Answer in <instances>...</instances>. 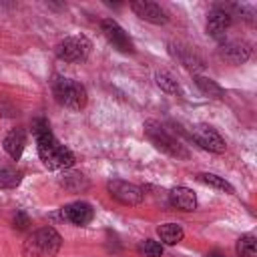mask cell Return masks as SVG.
<instances>
[{
  "instance_id": "cell-9",
  "label": "cell",
  "mask_w": 257,
  "mask_h": 257,
  "mask_svg": "<svg viewBox=\"0 0 257 257\" xmlns=\"http://www.w3.org/2000/svg\"><path fill=\"white\" fill-rule=\"evenodd\" d=\"M231 22H233V14L229 12V8H225V6H215V8L209 12L207 32H209L213 38L223 40L225 30L231 26Z\"/></svg>"
},
{
  "instance_id": "cell-7",
  "label": "cell",
  "mask_w": 257,
  "mask_h": 257,
  "mask_svg": "<svg viewBox=\"0 0 257 257\" xmlns=\"http://www.w3.org/2000/svg\"><path fill=\"white\" fill-rule=\"evenodd\" d=\"M106 189H108L110 197L116 199L122 205H139L143 201V197H145V193H143L141 187H137L133 183H126V181H120V179L110 181L106 185Z\"/></svg>"
},
{
  "instance_id": "cell-21",
  "label": "cell",
  "mask_w": 257,
  "mask_h": 257,
  "mask_svg": "<svg viewBox=\"0 0 257 257\" xmlns=\"http://www.w3.org/2000/svg\"><path fill=\"white\" fill-rule=\"evenodd\" d=\"M62 185L70 191H80V189H86L88 183L84 181V177L80 173H66L64 179H62Z\"/></svg>"
},
{
  "instance_id": "cell-11",
  "label": "cell",
  "mask_w": 257,
  "mask_h": 257,
  "mask_svg": "<svg viewBox=\"0 0 257 257\" xmlns=\"http://www.w3.org/2000/svg\"><path fill=\"white\" fill-rule=\"evenodd\" d=\"M62 217H64L66 221H70V223L82 227V225H86V223L92 221L94 211H92V207H90L88 203H84V201H74V203H68V205L62 207Z\"/></svg>"
},
{
  "instance_id": "cell-15",
  "label": "cell",
  "mask_w": 257,
  "mask_h": 257,
  "mask_svg": "<svg viewBox=\"0 0 257 257\" xmlns=\"http://www.w3.org/2000/svg\"><path fill=\"white\" fill-rule=\"evenodd\" d=\"M157 233H159V239H161L165 245H177V243L183 239V235H185L183 227L177 225V223H165V225H161V227L157 229Z\"/></svg>"
},
{
  "instance_id": "cell-5",
  "label": "cell",
  "mask_w": 257,
  "mask_h": 257,
  "mask_svg": "<svg viewBox=\"0 0 257 257\" xmlns=\"http://www.w3.org/2000/svg\"><path fill=\"white\" fill-rule=\"evenodd\" d=\"M88 52H90V40L82 34L66 36L54 48V54L64 62H80L88 56Z\"/></svg>"
},
{
  "instance_id": "cell-16",
  "label": "cell",
  "mask_w": 257,
  "mask_h": 257,
  "mask_svg": "<svg viewBox=\"0 0 257 257\" xmlns=\"http://www.w3.org/2000/svg\"><path fill=\"white\" fill-rule=\"evenodd\" d=\"M197 179H199L203 185H209V187H213V189H217V191L235 193L233 185L227 183V181H225L223 177H219V175H213V173H201V175H197Z\"/></svg>"
},
{
  "instance_id": "cell-24",
  "label": "cell",
  "mask_w": 257,
  "mask_h": 257,
  "mask_svg": "<svg viewBox=\"0 0 257 257\" xmlns=\"http://www.w3.org/2000/svg\"><path fill=\"white\" fill-rule=\"evenodd\" d=\"M207 257H225V255H223V253H219V251H211Z\"/></svg>"
},
{
  "instance_id": "cell-18",
  "label": "cell",
  "mask_w": 257,
  "mask_h": 257,
  "mask_svg": "<svg viewBox=\"0 0 257 257\" xmlns=\"http://www.w3.org/2000/svg\"><path fill=\"white\" fill-rule=\"evenodd\" d=\"M195 82H197V86H199L205 94H209L211 98H223V96H225L223 88H221L215 80H211V78H207V76H195Z\"/></svg>"
},
{
  "instance_id": "cell-10",
  "label": "cell",
  "mask_w": 257,
  "mask_h": 257,
  "mask_svg": "<svg viewBox=\"0 0 257 257\" xmlns=\"http://www.w3.org/2000/svg\"><path fill=\"white\" fill-rule=\"evenodd\" d=\"M131 8L145 22H151V24H165L167 22V14H165V10L157 2H151V0H135L131 4Z\"/></svg>"
},
{
  "instance_id": "cell-3",
  "label": "cell",
  "mask_w": 257,
  "mask_h": 257,
  "mask_svg": "<svg viewBox=\"0 0 257 257\" xmlns=\"http://www.w3.org/2000/svg\"><path fill=\"white\" fill-rule=\"evenodd\" d=\"M145 135H147L149 141H151L157 149H161L163 153H167V155H171V157H175V159H189V151L185 149V145H183L177 137H173L161 122H157V120H147V122H145Z\"/></svg>"
},
{
  "instance_id": "cell-20",
  "label": "cell",
  "mask_w": 257,
  "mask_h": 257,
  "mask_svg": "<svg viewBox=\"0 0 257 257\" xmlns=\"http://www.w3.org/2000/svg\"><path fill=\"white\" fill-rule=\"evenodd\" d=\"M143 257H161L163 255V245L159 243V241H155V239H145L141 245H139V249H137Z\"/></svg>"
},
{
  "instance_id": "cell-19",
  "label": "cell",
  "mask_w": 257,
  "mask_h": 257,
  "mask_svg": "<svg viewBox=\"0 0 257 257\" xmlns=\"http://www.w3.org/2000/svg\"><path fill=\"white\" fill-rule=\"evenodd\" d=\"M235 249L241 257H255L257 255V241L253 235H243V237H239Z\"/></svg>"
},
{
  "instance_id": "cell-6",
  "label": "cell",
  "mask_w": 257,
  "mask_h": 257,
  "mask_svg": "<svg viewBox=\"0 0 257 257\" xmlns=\"http://www.w3.org/2000/svg\"><path fill=\"white\" fill-rule=\"evenodd\" d=\"M191 137H193V141L201 149H205L209 153H225V147L227 145H225L223 137L213 126H209V124H197V126H193Z\"/></svg>"
},
{
  "instance_id": "cell-12",
  "label": "cell",
  "mask_w": 257,
  "mask_h": 257,
  "mask_svg": "<svg viewBox=\"0 0 257 257\" xmlns=\"http://www.w3.org/2000/svg\"><path fill=\"white\" fill-rule=\"evenodd\" d=\"M4 151L8 153L10 159L18 161L24 153V147H26V133L22 128H12L6 137H4Z\"/></svg>"
},
{
  "instance_id": "cell-2",
  "label": "cell",
  "mask_w": 257,
  "mask_h": 257,
  "mask_svg": "<svg viewBox=\"0 0 257 257\" xmlns=\"http://www.w3.org/2000/svg\"><path fill=\"white\" fill-rule=\"evenodd\" d=\"M62 245V237L54 227L36 229L22 247L24 257H54Z\"/></svg>"
},
{
  "instance_id": "cell-1",
  "label": "cell",
  "mask_w": 257,
  "mask_h": 257,
  "mask_svg": "<svg viewBox=\"0 0 257 257\" xmlns=\"http://www.w3.org/2000/svg\"><path fill=\"white\" fill-rule=\"evenodd\" d=\"M36 147H38V155L40 161L44 163V167L52 169V171H60V169H70L74 165V155L68 147L60 145L52 131L40 133L36 135Z\"/></svg>"
},
{
  "instance_id": "cell-14",
  "label": "cell",
  "mask_w": 257,
  "mask_h": 257,
  "mask_svg": "<svg viewBox=\"0 0 257 257\" xmlns=\"http://www.w3.org/2000/svg\"><path fill=\"white\" fill-rule=\"evenodd\" d=\"M223 56L233 64H243L251 56V48L243 40H231L223 46Z\"/></svg>"
},
{
  "instance_id": "cell-23",
  "label": "cell",
  "mask_w": 257,
  "mask_h": 257,
  "mask_svg": "<svg viewBox=\"0 0 257 257\" xmlns=\"http://www.w3.org/2000/svg\"><path fill=\"white\" fill-rule=\"evenodd\" d=\"M12 223H14V229H18V231H22V229H26L30 225V221H28V217L24 213H16V217H14Z\"/></svg>"
},
{
  "instance_id": "cell-4",
  "label": "cell",
  "mask_w": 257,
  "mask_h": 257,
  "mask_svg": "<svg viewBox=\"0 0 257 257\" xmlns=\"http://www.w3.org/2000/svg\"><path fill=\"white\" fill-rule=\"evenodd\" d=\"M52 94H54L58 104L72 108V110H80L86 104V88L72 78H64V76L54 78L52 80Z\"/></svg>"
},
{
  "instance_id": "cell-22",
  "label": "cell",
  "mask_w": 257,
  "mask_h": 257,
  "mask_svg": "<svg viewBox=\"0 0 257 257\" xmlns=\"http://www.w3.org/2000/svg\"><path fill=\"white\" fill-rule=\"evenodd\" d=\"M157 84H159L165 92H169V94H177V92H179L177 80H173V76H169V74H165V72L157 74Z\"/></svg>"
},
{
  "instance_id": "cell-13",
  "label": "cell",
  "mask_w": 257,
  "mask_h": 257,
  "mask_svg": "<svg viewBox=\"0 0 257 257\" xmlns=\"http://www.w3.org/2000/svg\"><path fill=\"white\" fill-rule=\"evenodd\" d=\"M169 201L179 211H195L197 207V195L187 187H175L169 193Z\"/></svg>"
},
{
  "instance_id": "cell-8",
  "label": "cell",
  "mask_w": 257,
  "mask_h": 257,
  "mask_svg": "<svg viewBox=\"0 0 257 257\" xmlns=\"http://www.w3.org/2000/svg\"><path fill=\"white\" fill-rule=\"evenodd\" d=\"M100 30H102V34L106 36V40H108L116 50H120V52H133V50H135V48H133V40L128 38V34L122 30V26H120L116 20L104 18V20L100 22Z\"/></svg>"
},
{
  "instance_id": "cell-17",
  "label": "cell",
  "mask_w": 257,
  "mask_h": 257,
  "mask_svg": "<svg viewBox=\"0 0 257 257\" xmlns=\"http://www.w3.org/2000/svg\"><path fill=\"white\" fill-rule=\"evenodd\" d=\"M20 179H22V175L16 169L0 165V189H14L20 183Z\"/></svg>"
}]
</instances>
